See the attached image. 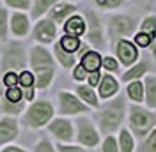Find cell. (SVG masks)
Instances as JSON below:
<instances>
[{"instance_id": "6da1fadb", "label": "cell", "mask_w": 156, "mask_h": 152, "mask_svg": "<svg viewBox=\"0 0 156 152\" xmlns=\"http://www.w3.org/2000/svg\"><path fill=\"white\" fill-rule=\"evenodd\" d=\"M53 115V106L48 101H37L29 108V112L25 113L23 124L29 127H41L48 122Z\"/></svg>"}, {"instance_id": "7a4b0ae2", "label": "cell", "mask_w": 156, "mask_h": 152, "mask_svg": "<svg viewBox=\"0 0 156 152\" xmlns=\"http://www.w3.org/2000/svg\"><path fill=\"white\" fill-rule=\"evenodd\" d=\"M122 120V101L117 99L115 103L107 105V108L99 115V126L105 133H112Z\"/></svg>"}, {"instance_id": "3957f363", "label": "cell", "mask_w": 156, "mask_h": 152, "mask_svg": "<svg viewBox=\"0 0 156 152\" xmlns=\"http://www.w3.org/2000/svg\"><path fill=\"white\" fill-rule=\"evenodd\" d=\"M25 66V53H23V48L20 44H11L7 48V51L4 53V58H2V71L4 73H9V71H16V69H21Z\"/></svg>"}, {"instance_id": "277c9868", "label": "cell", "mask_w": 156, "mask_h": 152, "mask_svg": "<svg viewBox=\"0 0 156 152\" xmlns=\"http://www.w3.org/2000/svg\"><path fill=\"white\" fill-rule=\"evenodd\" d=\"M153 124H154V117L153 115H149L147 112L140 110L138 106H135L131 110V127H133V131L138 136H144Z\"/></svg>"}, {"instance_id": "5b68a950", "label": "cell", "mask_w": 156, "mask_h": 152, "mask_svg": "<svg viewBox=\"0 0 156 152\" xmlns=\"http://www.w3.org/2000/svg\"><path fill=\"white\" fill-rule=\"evenodd\" d=\"M30 66L34 67L36 71L41 69H53V60L50 57V53L44 48H32L30 51Z\"/></svg>"}, {"instance_id": "8992f818", "label": "cell", "mask_w": 156, "mask_h": 152, "mask_svg": "<svg viewBox=\"0 0 156 152\" xmlns=\"http://www.w3.org/2000/svg\"><path fill=\"white\" fill-rule=\"evenodd\" d=\"M34 37L37 39L39 43L53 41V37H55V25H53V21H50V19L39 21L36 25V29H34Z\"/></svg>"}, {"instance_id": "52a82bcc", "label": "cell", "mask_w": 156, "mask_h": 152, "mask_svg": "<svg viewBox=\"0 0 156 152\" xmlns=\"http://www.w3.org/2000/svg\"><path fill=\"white\" fill-rule=\"evenodd\" d=\"M78 140L83 143V145H87V147H94L98 143V133L96 129L92 127V124L89 122V120H80V131H78Z\"/></svg>"}, {"instance_id": "ba28073f", "label": "cell", "mask_w": 156, "mask_h": 152, "mask_svg": "<svg viewBox=\"0 0 156 152\" xmlns=\"http://www.w3.org/2000/svg\"><path fill=\"white\" fill-rule=\"evenodd\" d=\"M60 112L62 113H68V115L80 113V112H85V106L82 105L76 97H73L71 94L62 92L60 94Z\"/></svg>"}, {"instance_id": "9c48e42d", "label": "cell", "mask_w": 156, "mask_h": 152, "mask_svg": "<svg viewBox=\"0 0 156 152\" xmlns=\"http://www.w3.org/2000/svg\"><path fill=\"white\" fill-rule=\"evenodd\" d=\"M18 136V126L12 119H2L0 120V145L11 142Z\"/></svg>"}, {"instance_id": "30bf717a", "label": "cell", "mask_w": 156, "mask_h": 152, "mask_svg": "<svg viewBox=\"0 0 156 152\" xmlns=\"http://www.w3.org/2000/svg\"><path fill=\"white\" fill-rule=\"evenodd\" d=\"M50 133H53L58 140H64V142H69L73 138V129H71V124L68 120H53L50 124Z\"/></svg>"}, {"instance_id": "8fae6325", "label": "cell", "mask_w": 156, "mask_h": 152, "mask_svg": "<svg viewBox=\"0 0 156 152\" xmlns=\"http://www.w3.org/2000/svg\"><path fill=\"white\" fill-rule=\"evenodd\" d=\"M117 55L119 58L122 60V64H133L136 58V50L135 46L131 44V43H128V41H121L119 44H117Z\"/></svg>"}, {"instance_id": "7c38bea8", "label": "cell", "mask_w": 156, "mask_h": 152, "mask_svg": "<svg viewBox=\"0 0 156 152\" xmlns=\"http://www.w3.org/2000/svg\"><path fill=\"white\" fill-rule=\"evenodd\" d=\"M64 30H66V34H68L69 37L78 39V36H82L83 30H85V21L80 18V16H73V18H69L68 21H66Z\"/></svg>"}, {"instance_id": "4fadbf2b", "label": "cell", "mask_w": 156, "mask_h": 152, "mask_svg": "<svg viewBox=\"0 0 156 152\" xmlns=\"http://www.w3.org/2000/svg\"><path fill=\"white\" fill-rule=\"evenodd\" d=\"M11 30L14 36H25L29 32V19L27 16L20 14V12H14L11 16Z\"/></svg>"}, {"instance_id": "5bb4252c", "label": "cell", "mask_w": 156, "mask_h": 152, "mask_svg": "<svg viewBox=\"0 0 156 152\" xmlns=\"http://www.w3.org/2000/svg\"><path fill=\"white\" fill-rule=\"evenodd\" d=\"M133 21L129 18H124V16H117V18L112 19V30L115 34H121V36H126L133 30Z\"/></svg>"}, {"instance_id": "9a60e30c", "label": "cell", "mask_w": 156, "mask_h": 152, "mask_svg": "<svg viewBox=\"0 0 156 152\" xmlns=\"http://www.w3.org/2000/svg\"><path fill=\"white\" fill-rule=\"evenodd\" d=\"M101 66V57L98 55L96 51H87L83 58H82V67L85 71H90V73H98V69Z\"/></svg>"}, {"instance_id": "2e32d148", "label": "cell", "mask_w": 156, "mask_h": 152, "mask_svg": "<svg viewBox=\"0 0 156 152\" xmlns=\"http://www.w3.org/2000/svg\"><path fill=\"white\" fill-rule=\"evenodd\" d=\"M114 92H117V83L115 80L112 78V76H103V80H101V85H99V94L101 97H108V95H112Z\"/></svg>"}, {"instance_id": "e0dca14e", "label": "cell", "mask_w": 156, "mask_h": 152, "mask_svg": "<svg viewBox=\"0 0 156 152\" xmlns=\"http://www.w3.org/2000/svg\"><path fill=\"white\" fill-rule=\"evenodd\" d=\"M75 9H76V7L71 5V4H58L57 7L51 9V18L55 19V21H62V19L66 18L68 14H71Z\"/></svg>"}, {"instance_id": "ac0fdd59", "label": "cell", "mask_w": 156, "mask_h": 152, "mask_svg": "<svg viewBox=\"0 0 156 152\" xmlns=\"http://www.w3.org/2000/svg\"><path fill=\"white\" fill-rule=\"evenodd\" d=\"M53 78V69H41V71H36V85L39 88H44V87L50 85Z\"/></svg>"}, {"instance_id": "d6986e66", "label": "cell", "mask_w": 156, "mask_h": 152, "mask_svg": "<svg viewBox=\"0 0 156 152\" xmlns=\"http://www.w3.org/2000/svg\"><path fill=\"white\" fill-rule=\"evenodd\" d=\"M89 18H90V32H89V37H90V41L94 44L99 46L101 44V29H99V23L94 18V14H89Z\"/></svg>"}, {"instance_id": "ffe728a7", "label": "cell", "mask_w": 156, "mask_h": 152, "mask_svg": "<svg viewBox=\"0 0 156 152\" xmlns=\"http://www.w3.org/2000/svg\"><path fill=\"white\" fill-rule=\"evenodd\" d=\"M55 55H57L58 62H60L64 67H71L73 64H75V57H73L71 53H66V51L60 48V44H57V46H55Z\"/></svg>"}, {"instance_id": "44dd1931", "label": "cell", "mask_w": 156, "mask_h": 152, "mask_svg": "<svg viewBox=\"0 0 156 152\" xmlns=\"http://www.w3.org/2000/svg\"><path fill=\"white\" fill-rule=\"evenodd\" d=\"M60 48H62L66 53H73V51H76L78 48H80V41H78L76 37L66 36V37H62V41H60Z\"/></svg>"}, {"instance_id": "7402d4cb", "label": "cell", "mask_w": 156, "mask_h": 152, "mask_svg": "<svg viewBox=\"0 0 156 152\" xmlns=\"http://www.w3.org/2000/svg\"><path fill=\"white\" fill-rule=\"evenodd\" d=\"M78 94L83 101H87L89 105L92 106H98V99H96V94L89 88V87H78Z\"/></svg>"}, {"instance_id": "603a6c76", "label": "cell", "mask_w": 156, "mask_h": 152, "mask_svg": "<svg viewBox=\"0 0 156 152\" xmlns=\"http://www.w3.org/2000/svg\"><path fill=\"white\" fill-rule=\"evenodd\" d=\"M147 103L156 106V78H147Z\"/></svg>"}, {"instance_id": "cb8c5ba5", "label": "cell", "mask_w": 156, "mask_h": 152, "mask_svg": "<svg viewBox=\"0 0 156 152\" xmlns=\"http://www.w3.org/2000/svg\"><path fill=\"white\" fill-rule=\"evenodd\" d=\"M21 97H23V92L20 90L18 87H12V88H7V92H5V101H9L12 105H18L21 103Z\"/></svg>"}, {"instance_id": "d4e9b609", "label": "cell", "mask_w": 156, "mask_h": 152, "mask_svg": "<svg viewBox=\"0 0 156 152\" xmlns=\"http://www.w3.org/2000/svg\"><path fill=\"white\" fill-rule=\"evenodd\" d=\"M128 94L131 99H135V101H140L144 94H142V83L140 81H135V83H131V85L128 87Z\"/></svg>"}, {"instance_id": "484cf974", "label": "cell", "mask_w": 156, "mask_h": 152, "mask_svg": "<svg viewBox=\"0 0 156 152\" xmlns=\"http://www.w3.org/2000/svg\"><path fill=\"white\" fill-rule=\"evenodd\" d=\"M34 81H36V78L30 74L29 71H23L21 74L18 76V83L23 88H32V85H34Z\"/></svg>"}, {"instance_id": "4316f807", "label": "cell", "mask_w": 156, "mask_h": 152, "mask_svg": "<svg viewBox=\"0 0 156 152\" xmlns=\"http://www.w3.org/2000/svg\"><path fill=\"white\" fill-rule=\"evenodd\" d=\"M7 37V11L0 7V39L5 41Z\"/></svg>"}, {"instance_id": "83f0119b", "label": "cell", "mask_w": 156, "mask_h": 152, "mask_svg": "<svg viewBox=\"0 0 156 152\" xmlns=\"http://www.w3.org/2000/svg\"><path fill=\"white\" fill-rule=\"evenodd\" d=\"M121 147H122V152H131L133 150V140L128 131H122L121 133Z\"/></svg>"}, {"instance_id": "f1b7e54d", "label": "cell", "mask_w": 156, "mask_h": 152, "mask_svg": "<svg viewBox=\"0 0 156 152\" xmlns=\"http://www.w3.org/2000/svg\"><path fill=\"white\" fill-rule=\"evenodd\" d=\"M50 5H53V2H50V0H46V2H36L34 4V9H32V16L34 18H39V14H43Z\"/></svg>"}, {"instance_id": "f546056e", "label": "cell", "mask_w": 156, "mask_h": 152, "mask_svg": "<svg viewBox=\"0 0 156 152\" xmlns=\"http://www.w3.org/2000/svg\"><path fill=\"white\" fill-rule=\"evenodd\" d=\"M154 27H156V19L154 18H147L144 23H142V32L147 34L149 37H154Z\"/></svg>"}, {"instance_id": "4dcf8cb0", "label": "cell", "mask_w": 156, "mask_h": 152, "mask_svg": "<svg viewBox=\"0 0 156 152\" xmlns=\"http://www.w3.org/2000/svg\"><path fill=\"white\" fill-rule=\"evenodd\" d=\"M146 69H147L146 64H138V66H135L133 69H129L126 74H124V80H133V78H138V76L142 74Z\"/></svg>"}, {"instance_id": "1f68e13d", "label": "cell", "mask_w": 156, "mask_h": 152, "mask_svg": "<svg viewBox=\"0 0 156 152\" xmlns=\"http://www.w3.org/2000/svg\"><path fill=\"white\" fill-rule=\"evenodd\" d=\"M2 108H4V112H7V113H20L21 112V108H23V105L21 103H18V105H12V103H9V101H2Z\"/></svg>"}, {"instance_id": "d6a6232c", "label": "cell", "mask_w": 156, "mask_h": 152, "mask_svg": "<svg viewBox=\"0 0 156 152\" xmlns=\"http://www.w3.org/2000/svg\"><path fill=\"white\" fill-rule=\"evenodd\" d=\"M4 83H5L7 88L16 87V83H18V74H16V73H12V71L5 73V74H4Z\"/></svg>"}, {"instance_id": "836d02e7", "label": "cell", "mask_w": 156, "mask_h": 152, "mask_svg": "<svg viewBox=\"0 0 156 152\" xmlns=\"http://www.w3.org/2000/svg\"><path fill=\"white\" fill-rule=\"evenodd\" d=\"M142 149H144V152H156V131L147 138L146 145H144Z\"/></svg>"}, {"instance_id": "e575fe53", "label": "cell", "mask_w": 156, "mask_h": 152, "mask_svg": "<svg viewBox=\"0 0 156 152\" xmlns=\"http://www.w3.org/2000/svg\"><path fill=\"white\" fill-rule=\"evenodd\" d=\"M103 152H117V145H115V140L112 136H108L105 140V145H103Z\"/></svg>"}, {"instance_id": "d590c367", "label": "cell", "mask_w": 156, "mask_h": 152, "mask_svg": "<svg viewBox=\"0 0 156 152\" xmlns=\"http://www.w3.org/2000/svg\"><path fill=\"white\" fill-rule=\"evenodd\" d=\"M7 5L9 7H16V9H27L30 5V2H27V0H9Z\"/></svg>"}, {"instance_id": "8d00e7d4", "label": "cell", "mask_w": 156, "mask_h": 152, "mask_svg": "<svg viewBox=\"0 0 156 152\" xmlns=\"http://www.w3.org/2000/svg\"><path fill=\"white\" fill-rule=\"evenodd\" d=\"M36 152H55V150H53V147L50 145V142L43 140V142H39V143H37V147H36Z\"/></svg>"}, {"instance_id": "74e56055", "label": "cell", "mask_w": 156, "mask_h": 152, "mask_svg": "<svg viewBox=\"0 0 156 152\" xmlns=\"http://www.w3.org/2000/svg\"><path fill=\"white\" fill-rule=\"evenodd\" d=\"M135 39H136V43H138L140 46H149V43H151V37H149L147 34H144V32H142V34H138Z\"/></svg>"}, {"instance_id": "f35d334b", "label": "cell", "mask_w": 156, "mask_h": 152, "mask_svg": "<svg viewBox=\"0 0 156 152\" xmlns=\"http://www.w3.org/2000/svg\"><path fill=\"white\" fill-rule=\"evenodd\" d=\"M85 73H87V71H85L83 67L78 66L76 69H75V78H76V80H83V78H87V76H85Z\"/></svg>"}, {"instance_id": "ab89813d", "label": "cell", "mask_w": 156, "mask_h": 152, "mask_svg": "<svg viewBox=\"0 0 156 152\" xmlns=\"http://www.w3.org/2000/svg\"><path fill=\"white\" fill-rule=\"evenodd\" d=\"M105 67L107 69H110V71H114V69H117V64L114 58H105Z\"/></svg>"}, {"instance_id": "60d3db41", "label": "cell", "mask_w": 156, "mask_h": 152, "mask_svg": "<svg viewBox=\"0 0 156 152\" xmlns=\"http://www.w3.org/2000/svg\"><path fill=\"white\" fill-rule=\"evenodd\" d=\"M99 73H90V76H89V83L90 85H98V81H99Z\"/></svg>"}, {"instance_id": "b9f144b4", "label": "cell", "mask_w": 156, "mask_h": 152, "mask_svg": "<svg viewBox=\"0 0 156 152\" xmlns=\"http://www.w3.org/2000/svg\"><path fill=\"white\" fill-rule=\"evenodd\" d=\"M58 149H60V152H85L78 147H58Z\"/></svg>"}, {"instance_id": "7bdbcfd3", "label": "cell", "mask_w": 156, "mask_h": 152, "mask_svg": "<svg viewBox=\"0 0 156 152\" xmlns=\"http://www.w3.org/2000/svg\"><path fill=\"white\" fill-rule=\"evenodd\" d=\"M121 2H98V5H101V7H117Z\"/></svg>"}, {"instance_id": "ee69618b", "label": "cell", "mask_w": 156, "mask_h": 152, "mask_svg": "<svg viewBox=\"0 0 156 152\" xmlns=\"http://www.w3.org/2000/svg\"><path fill=\"white\" fill-rule=\"evenodd\" d=\"M21 92L25 95V99H32V97H34V90H32V88H23Z\"/></svg>"}, {"instance_id": "f6af8a7d", "label": "cell", "mask_w": 156, "mask_h": 152, "mask_svg": "<svg viewBox=\"0 0 156 152\" xmlns=\"http://www.w3.org/2000/svg\"><path fill=\"white\" fill-rule=\"evenodd\" d=\"M2 152H27V150H23L20 147H7V149H4Z\"/></svg>"}]
</instances>
